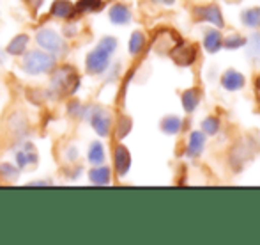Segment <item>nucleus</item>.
Segmentation results:
<instances>
[{"label":"nucleus","mask_w":260,"mask_h":245,"mask_svg":"<svg viewBox=\"0 0 260 245\" xmlns=\"http://www.w3.org/2000/svg\"><path fill=\"white\" fill-rule=\"evenodd\" d=\"M55 66L53 56L48 52H41V50H32L23 57L21 68L27 75H41V73H48Z\"/></svg>","instance_id":"1"},{"label":"nucleus","mask_w":260,"mask_h":245,"mask_svg":"<svg viewBox=\"0 0 260 245\" xmlns=\"http://www.w3.org/2000/svg\"><path fill=\"white\" fill-rule=\"evenodd\" d=\"M36 41H38V45L48 53H60V52H64V46H66L64 39L55 31H52V29H41V31L36 34Z\"/></svg>","instance_id":"2"},{"label":"nucleus","mask_w":260,"mask_h":245,"mask_svg":"<svg viewBox=\"0 0 260 245\" xmlns=\"http://www.w3.org/2000/svg\"><path fill=\"white\" fill-rule=\"evenodd\" d=\"M193 14L199 21H207V23L214 25L218 29L225 27V20H223V13L216 4H209V6H199L193 9Z\"/></svg>","instance_id":"3"},{"label":"nucleus","mask_w":260,"mask_h":245,"mask_svg":"<svg viewBox=\"0 0 260 245\" xmlns=\"http://www.w3.org/2000/svg\"><path fill=\"white\" fill-rule=\"evenodd\" d=\"M110 64V53L105 52L103 48H94L92 52L87 56L85 59V66H87V71L92 73V75H100L103 73Z\"/></svg>","instance_id":"4"},{"label":"nucleus","mask_w":260,"mask_h":245,"mask_svg":"<svg viewBox=\"0 0 260 245\" xmlns=\"http://www.w3.org/2000/svg\"><path fill=\"white\" fill-rule=\"evenodd\" d=\"M170 56L175 64L186 68V66H191L193 62H195L197 50H195V46H191V45H175L174 48H172Z\"/></svg>","instance_id":"5"},{"label":"nucleus","mask_w":260,"mask_h":245,"mask_svg":"<svg viewBox=\"0 0 260 245\" xmlns=\"http://www.w3.org/2000/svg\"><path fill=\"white\" fill-rule=\"evenodd\" d=\"M221 86H223V89L234 93V91H241L246 86V78H244L243 73L237 71V69H226L221 76Z\"/></svg>","instance_id":"6"},{"label":"nucleus","mask_w":260,"mask_h":245,"mask_svg":"<svg viewBox=\"0 0 260 245\" xmlns=\"http://www.w3.org/2000/svg\"><path fill=\"white\" fill-rule=\"evenodd\" d=\"M113 162H115V171L119 176H126L131 167V153L126 146L119 144L113 151Z\"/></svg>","instance_id":"7"},{"label":"nucleus","mask_w":260,"mask_h":245,"mask_svg":"<svg viewBox=\"0 0 260 245\" xmlns=\"http://www.w3.org/2000/svg\"><path fill=\"white\" fill-rule=\"evenodd\" d=\"M90 123H92V128L96 130L98 135L101 137H106L110 133V114L105 111V108H94L92 116H90Z\"/></svg>","instance_id":"8"},{"label":"nucleus","mask_w":260,"mask_h":245,"mask_svg":"<svg viewBox=\"0 0 260 245\" xmlns=\"http://www.w3.org/2000/svg\"><path fill=\"white\" fill-rule=\"evenodd\" d=\"M204 148H206V133H204L202 130L191 131V133H189V139H188L186 155H188L189 158H197V156L202 155Z\"/></svg>","instance_id":"9"},{"label":"nucleus","mask_w":260,"mask_h":245,"mask_svg":"<svg viewBox=\"0 0 260 245\" xmlns=\"http://www.w3.org/2000/svg\"><path fill=\"white\" fill-rule=\"evenodd\" d=\"M14 158H16L18 167L23 169L30 164H38V151H36L34 144H23V148L14 153Z\"/></svg>","instance_id":"10"},{"label":"nucleus","mask_w":260,"mask_h":245,"mask_svg":"<svg viewBox=\"0 0 260 245\" xmlns=\"http://www.w3.org/2000/svg\"><path fill=\"white\" fill-rule=\"evenodd\" d=\"M251 153L248 144H234L232 151H230V162H232L234 169H241L246 162H250Z\"/></svg>","instance_id":"11"},{"label":"nucleus","mask_w":260,"mask_h":245,"mask_svg":"<svg viewBox=\"0 0 260 245\" xmlns=\"http://www.w3.org/2000/svg\"><path fill=\"white\" fill-rule=\"evenodd\" d=\"M76 73L69 68H62L57 75L53 76V89H68V91H75L76 86H73V78H76Z\"/></svg>","instance_id":"12"},{"label":"nucleus","mask_w":260,"mask_h":245,"mask_svg":"<svg viewBox=\"0 0 260 245\" xmlns=\"http://www.w3.org/2000/svg\"><path fill=\"white\" fill-rule=\"evenodd\" d=\"M110 21L115 25H126L131 21V11L127 6H124V4H115V6L110 7Z\"/></svg>","instance_id":"13"},{"label":"nucleus","mask_w":260,"mask_h":245,"mask_svg":"<svg viewBox=\"0 0 260 245\" xmlns=\"http://www.w3.org/2000/svg\"><path fill=\"white\" fill-rule=\"evenodd\" d=\"M221 32L216 31V29H209V31L204 34V48H206L207 53H216L221 50Z\"/></svg>","instance_id":"14"},{"label":"nucleus","mask_w":260,"mask_h":245,"mask_svg":"<svg viewBox=\"0 0 260 245\" xmlns=\"http://www.w3.org/2000/svg\"><path fill=\"white\" fill-rule=\"evenodd\" d=\"M181 101H182L184 112L191 114V112L197 111V107H199V103H200V93L197 89H186L181 96Z\"/></svg>","instance_id":"15"},{"label":"nucleus","mask_w":260,"mask_h":245,"mask_svg":"<svg viewBox=\"0 0 260 245\" xmlns=\"http://www.w3.org/2000/svg\"><path fill=\"white\" fill-rule=\"evenodd\" d=\"M159 128L167 135H177L182 130V119L179 116H167V118L161 119Z\"/></svg>","instance_id":"16"},{"label":"nucleus","mask_w":260,"mask_h":245,"mask_svg":"<svg viewBox=\"0 0 260 245\" xmlns=\"http://www.w3.org/2000/svg\"><path fill=\"white\" fill-rule=\"evenodd\" d=\"M28 46V36L27 34H18L16 38L11 39V43L7 45V53L9 56H21L27 52Z\"/></svg>","instance_id":"17"},{"label":"nucleus","mask_w":260,"mask_h":245,"mask_svg":"<svg viewBox=\"0 0 260 245\" xmlns=\"http://www.w3.org/2000/svg\"><path fill=\"white\" fill-rule=\"evenodd\" d=\"M241 21L248 29H258L260 27V7H250L241 13Z\"/></svg>","instance_id":"18"},{"label":"nucleus","mask_w":260,"mask_h":245,"mask_svg":"<svg viewBox=\"0 0 260 245\" xmlns=\"http://www.w3.org/2000/svg\"><path fill=\"white\" fill-rule=\"evenodd\" d=\"M89 178H90V181H92L94 185H108L112 174H110L108 167L98 166V167H94V169L89 173Z\"/></svg>","instance_id":"19"},{"label":"nucleus","mask_w":260,"mask_h":245,"mask_svg":"<svg viewBox=\"0 0 260 245\" xmlns=\"http://www.w3.org/2000/svg\"><path fill=\"white\" fill-rule=\"evenodd\" d=\"M246 52L248 57L253 59L255 62H260V32H253L250 39H246Z\"/></svg>","instance_id":"20"},{"label":"nucleus","mask_w":260,"mask_h":245,"mask_svg":"<svg viewBox=\"0 0 260 245\" xmlns=\"http://www.w3.org/2000/svg\"><path fill=\"white\" fill-rule=\"evenodd\" d=\"M50 13L57 18H69L73 14V4L69 0H55Z\"/></svg>","instance_id":"21"},{"label":"nucleus","mask_w":260,"mask_h":245,"mask_svg":"<svg viewBox=\"0 0 260 245\" xmlns=\"http://www.w3.org/2000/svg\"><path fill=\"white\" fill-rule=\"evenodd\" d=\"M144 46H145L144 32H140V31L133 32V34H131V38H129V46H127L129 53H131V56H138V53L144 50Z\"/></svg>","instance_id":"22"},{"label":"nucleus","mask_w":260,"mask_h":245,"mask_svg":"<svg viewBox=\"0 0 260 245\" xmlns=\"http://www.w3.org/2000/svg\"><path fill=\"white\" fill-rule=\"evenodd\" d=\"M89 162L94 164V166H101L105 162V149L101 142H92L89 148Z\"/></svg>","instance_id":"23"},{"label":"nucleus","mask_w":260,"mask_h":245,"mask_svg":"<svg viewBox=\"0 0 260 245\" xmlns=\"http://www.w3.org/2000/svg\"><path fill=\"white\" fill-rule=\"evenodd\" d=\"M244 45H246V38H244V36H241V34L226 36V38L223 39V43H221V46H223V48H226V50H239V48H243Z\"/></svg>","instance_id":"24"},{"label":"nucleus","mask_w":260,"mask_h":245,"mask_svg":"<svg viewBox=\"0 0 260 245\" xmlns=\"http://www.w3.org/2000/svg\"><path fill=\"white\" fill-rule=\"evenodd\" d=\"M202 131L206 135H216L219 131V119L214 116H209L202 121Z\"/></svg>","instance_id":"25"},{"label":"nucleus","mask_w":260,"mask_h":245,"mask_svg":"<svg viewBox=\"0 0 260 245\" xmlns=\"http://www.w3.org/2000/svg\"><path fill=\"white\" fill-rule=\"evenodd\" d=\"M103 6V0H78L76 4V9L80 13H90V11H96Z\"/></svg>","instance_id":"26"},{"label":"nucleus","mask_w":260,"mask_h":245,"mask_svg":"<svg viewBox=\"0 0 260 245\" xmlns=\"http://www.w3.org/2000/svg\"><path fill=\"white\" fill-rule=\"evenodd\" d=\"M98 46H100V48H103L105 52H108L110 56H112V53L117 50V39L112 38V36H106V38L101 39L100 45H98Z\"/></svg>","instance_id":"27"},{"label":"nucleus","mask_w":260,"mask_h":245,"mask_svg":"<svg viewBox=\"0 0 260 245\" xmlns=\"http://www.w3.org/2000/svg\"><path fill=\"white\" fill-rule=\"evenodd\" d=\"M0 174H2L4 178H7V180H16L18 169L14 166H11V164H2V166H0Z\"/></svg>","instance_id":"28"},{"label":"nucleus","mask_w":260,"mask_h":245,"mask_svg":"<svg viewBox=\"0 0 260 245\" xmlns=\"http://www.w3.org/2000/svg\"><path fill=\"white\" fill-rule=\"evenodd\" d=\"M129 130H131V119L124 116V118L120 119V123H119V137L120 139L126 137V135L129 133Z\"/></svg>","instance_id":"29"},{"label":"nucleus","mask_w":260,"mask_h":245,"mask_svg":"<svg viewBox=\"0 0 260 245\" xmlns=\"http://www.w3.org/2000/svg\"><path fill=\"white\" fill-rule=\"evenodd\" d=\"M50 181H34V183H30V185H48Z\"/></svg>","instance_id":"30"},{"label":"nucleus","mask_w":260,"mask_h":245,"mask_svg":"<svg viewBox=\"0 0 260 245\" xmlns=\"http://www.w3.org/2000/svg\"><path fill=\"white\" fill-rule=\"evenodd\" d=\"M165 4H167V6H172V4H175V0H163Z\"/></svg>","instance_id":"31"},{"label":"nucleus","mask_w":260,"mask_h":245,"mask_svg":"<svg viewBox=\"0 0 260 245\" xmlns=\"http://www.w3.org/2000/svg\"><path fill=\"white\" fill-rule=\"evenodd\" d=\"M255 86H257V89L260 91V75H258V78H257V82H255Z\"/></svg>","instance_id":"32"}]
</instances>
